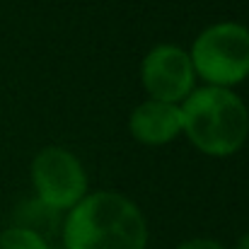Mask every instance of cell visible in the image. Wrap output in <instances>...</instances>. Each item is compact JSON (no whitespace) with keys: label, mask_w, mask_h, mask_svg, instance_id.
I'll use <instances>...</instances> for the list:
<instances>
[{"label":"cell","mask_w":249,"mask_h":249,"mask_svg":"<svg viewBox=\"0 0 249 249\" xmlns=\"http://www.w3.org/2000/svg\"><path fill=\"white\" fill-rule=\"evenodd\" d=\"M63 249H145L148 220L119 191H87L61 223Z\"/></svg>","instance_id":"obj_1"},{"label":"cell","mask_w":249,"mask_h":249,"mask_svg":"<svg viewBox=\"0 0 249 249\" xmlns=\"http://www.w3.org/2000/svg\"><path fill=\"white\" fill-rule=\"evenodd\" d=\"M181 133L208 158L235 155L249 136V109L245 99L228 87L201 85L179 104Z\"/></svg>","instance_id":"obj_2"},{"label":"cell","mask_w":249,"mask_h":249,"mask_svg":"<svg viewBox=\"0 0 249 249\" xmlns=\"http://www.w3.org/2000/svg\"><path fill=\"white\" fill-rule=\"evenodd\" d=\"M189 56L203 85L232 89L249 78V27L232 19L208 24L194 39Z\"/></svg>","instance_id":"obj_3"},{"label":"cell","mask_w":249,"mask_h":249,"mask_svg":"<svg viewBox=\"0 0 249 249\" xmlns=\"http://www.w3.org/2000/svg\"><path fill=\"white\" fill-rule=\"evenodd\" d=\"M29 174L36 198L58 213H68L87 196L89 189L87 172L80 158L61 145L41 148L32 160Z\"/></svg>","instance_id":"obj_4"},{"label":"cell","mask_w":249,"mask_h":249,"mask_svg":"<svg viewBox=\"0 0 249 249\" xmlns=\"http://www.w3.org/2000/svg\"><path fill=\"white\" fill-rule=\"evenodd\" d=\"M196 80L189 51L177 44H158L141 61V85L150 99L181 104L194 92Z\"/></svg>","instance_id":"obj_5"},{"label":"cell","mask_w":249,"mask_h":249,"mask_svg":"<svg viewBox=\"0 0 249 249\" xmlns=\"http://www.w3.org/2000/svg\"><path fill=\"white\" fill-rule=\"evenodd\" d=\"M128 131L136 143L148 148H160L181 136V109L160 99L141 102L128 116Z\"/></svg>","instance_id":"obj_6"},{"label":"cell","mask_w":249,"mask_h":249,"mask_svg":"<svg viewBox=\"0 0 249 249\" xmlns=\"http://www.w3.org/2000/svg\"><path fill=\"white\" fill-rule=\"evenodd\" d=\"M61 213L49 208L46 203H41L39 198H34L32 203H24L19 211H17V223L15 225H22V228H29L34 232H39L41 237L49 240V235L61 225Z\"/></svg>","instance_id":"obj_7"},{"label":"cell","mask_w":249,"mask_h":249,"mask_svg":"<svg viewBox=\"0 0 249 249\" xmlns=\"http://www.w3.org/2000/svg\"><path fill=\"white\" fill-rule=\"evenodd\" d=\"M0 249H51V245L46 237L29 228L10 225L0 232Z\"/></svg>","instance_id":"obj_8"},{"label":"cell","mask_w":249,"mask_h":249,"mask_svg":"<svg viewBox=\"0 0 249 249\" xmlns=\"http://www.w3.org/2000/svg\"><path fill=\"white\" fill-rule=\"evenodd\" d=\"M174 249H225V245H220L218 240H211V237H194V240L177 245Z\"/></svg>","instance_id":"obj_9"},{"label":"cell","mask_w":249,"mask_h":249,"mask_svg":"<svg viewBox=\"0 0 249 249\" xmlns=\"http://www.w3.org/2000/svg\"><path fill=\"white\" fill-rule=\"evenodd\" d=\"M235 249H249V230L237 240V245H235Z\"/></svg>","instance_id":"obj_10"},{"label":"cell","mask_w":249,"mask_h":249,"mask_svg":"<svg viewBox=\"0 0 249 249\" xmlns=\"http://www.w3.org/2000/svg\"><path fill=\"white\" fill-rule=\"evenodd\" d=\"M51 249H53V247H51ZM58 249H63V247H58Z\"/></svg>","instance_id":"obj_11"}]
</instances>
